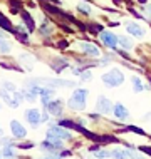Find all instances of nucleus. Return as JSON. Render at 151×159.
<instances>
[{"mask_svg":"<svg viewBox=\"0 0 151 159\" xmlns=\"http://www.w3.org/2000/svg\"><path fill=\"white\" fill-rule=\"evenodd\" d=\"M32 84H42L45 85V87H69V85H74V82H71V80H64V79H32L29 80L27 85H32Z\"/></svg>","mask_w":151,"mask_h":159,"instance_id":"f257e3e1","label":"nucleus"},{"mask_svg":"<svg viewBox=\"0 0 151 159\" xmlns=\"http://www.w3.org/2000/svg\"><path fill=\"white\" fill-rule=\"evenodd\" d=\"M86 97H87V91L86 89H77L74 91L72 94V97L69 99V107H72V109H77V111H83L86 107Z\"/></svg>","mask_w":151,"mask_h":159,"instance_id":"f03ea898","label":"nucleus"},{"mask_svg":"<svg viewBox=\"0 0 151 159\" xmlns=\"http://www.w3.org/2000/svg\"><path fill=\"white\" fill-rule=\"evenodd\" d=\"M102 82H104L106 85H109V87H118V85L123 84V80H124V75H123V72L118 70V69H114V70H111V72H106V74H102Z\"/></svg>","mask_w":151,"mask_h":159,"instance_id":"7ed1b4c3","label":"nucleus"},{"mask_svg":"<svg viewBox=\"0 0 151 159\" xmlns=\"http://www.w3.org/2000/svg\"><path fill=\"white\" fill-rule=\"evenodd\" d=\"M47 136L50 137H55V139H71V132L66 131L64 126H55V127H50L49 131H47Z\"/></svg>","mask_w":151,"mask_h":159,"instance_id":"20e7f679","label":"nucleus"},{"mask_svg":"<svg viewBox=\"0 0 151 159\" xmlns=\"http://www.w3.org/2000/svg\"><path fill=\"white\" fill-rule=\"evenodd\" d=\"M101 40L109 47V49H114L118 45V37L114 35L113 32H101Z\"/></svg>","mask_w":151,"mask_h":159,"instance_id":"39448f33","label":"nucleus"},{"mask_svg":"<svg viewBox=\"0 0 151 159\" xmlns=\"http://www.w3.org/2000/svg\"><path fill=\"white\" fill-rule=\"evenodd\" d=\"M10 129H12V134H14L17 139H22V137H25V134H27L25 127L20 122H17V121H12L10 122Z\"/></svg>","mask_w":151,"mask_h":159,"instance_id":"423d86ee","label":"nucleus"},{"mask_svg":"<svg viewBox=\"0 0 151 159\" xmlns=\"http://www.w3.org/2000/svg\"><path fill=\"white\" fill-rule=\"evenodd\" d=\"M96 109H97V112H102V114L109 112V109H111V101H109V99H107V97L101 96V97L97 99Z\"/></svg>","mask_w":151,"mask_h":159,"instance_id":"0eeeda50","label":"nucleus"},{"mask_svg":"<svg viewBox=\"0 0 151 159\" xmlns=\"http://www.w3.org/2000/svg\"><path fill=\"white\" fill-rule=\"evenodd\" d=\"M25 119H27L32 126H35V124H39L42 121V116L37 109H30V111H25Z\"/></svg>","mask_w":151,"mask_h":159,"instance_id":"6e6552de","label":"nucleus"},{"mask_svg":"<svg viewBox=\"0 0 151 159\" xmlns=\"http://www.w3.org/2000/svg\"><path fill=\"white\" fill-rule=\"evenodd\" d=\"M126 30L131 34V35H134V37H144V29L141 27V25L134 24V22L128 24L126 25Z\"/></svg>","mask_w":151,"mask_h":159,"instance_id":"1a4fd4ad","label":"nucleus"},{"mask_svg":"<svg viewBox=\"0 0 151 159\" xmlns=\"http://www.w3.org/2000/svg\"><path fill=\"white\" fill-rule=\"evenodd\" d=\"M81 49H83V52L89 54V55H94V57H97L99 54V49L94 44H89V42H81Z\"/></svg>","mask_w":151,"mask_h":159,"instance_id":"9d476101","label":"nucleus"},{"mask_svg":"<svg viewBox=\"0 0 151 159\" xmlns=\"http://www.w3.org/2000/svg\"><path fill=\"white\" fill-rule=\"evenodd\" d=\"M114 116H116L118 119H121V121H124V119H128L129 112H128V109H126L123 104H116V106H114Z\"/></svg>","mask_w":151,"mask_h":159,"instance_id":"9b49d317","label":"nucleus"},{"mask_svg":"<svg viewBox=\"0 0 151 159\" xmlns=\"http://www.w3.org/2000/svg\"><path fill=\"white\" fill-rule=\"evenodd\" d=\"M20 15H22V20H24L25 27H27V30H29V32H34V30H35V24H34L32 15L27 14V12H22Z\"/></svg>","mask_w":151,"mask_h":159,"instance_id":"f8f14e48","label":"nucleus"},{"mask_svg":"<svg viewBox=\"0 0 151 159\" xmlns=\"http://www.w3.org/2000/svg\"><path fill=\"white\" fill-rule=\"evenodd\" d=\"M20 62H22L24 69H27V70H32L34 64H35V61H34L32 55H27V54H22V55H20Z\"/></svg>","mask_w":151,"mask_h":159,"instance_id":"ddd939ff","label":"nucleus"},{"mask_svg":"<svg viewBox=\"0 0 151 159\" xmlns=\"http://www.w3.org/2000/svg\"><path fill=\"white\" fill-rule=\"evenodd\" d=\"M60 101H54V102H49V106H47V109L50 111V114L54 116H60L62 114V109H60Z\"/></svg>","mask_w":151,"mask_h":159,"instance_id":"4468645a","label":"nucleus"},{"mask_svg":"<svg viewBox=\"0 0 151 159\" xmlns=\"http://www.w3.org/2000/svg\"><path fill=\"white\" fill-rule=\"evenodd\" d=\"M118 44L123 47V49H126V50H131V49H133V42H131V39H128V37H124V35L118 37Z\"/></svg>","mask_w":151,"mask_h":159,"instance_id":"2eb2a0df","label":"nucleus"},{"mask_svg":"<svg viewBox=\"0 0 151 159\" xmlns=\"http://www.w3.org/2000/svg\"><path fill=\"white\" fill-rule=\"evenodd\" d=\"M0 27H2L3 30H7V32H12V30H14V27H12L10 20H8L5 15H2V14H0Z\"/></svg>","mask_w":151,"mask_h":159,"instance_id":"dca6fc26","label":"nucleus"},{"mask_svg":"<svg viewBox=\"0 0 151 159\" xmlns=\"http://www.w3.org/2000/svg\"><path fill=\"white\" fill-rule=\"evenodd\" d=\"M111 154H113L111 157H131L133 156L129 151H126V149H114V151H111Z\"/></svg>","mask_w":151,"mask_h":159,"instance_id":"f3484780","label":"nucleus"},{"mask_svg":"<svg viewBox=\"0 0 151 159\" xmlns=\"http://www.w3.org/2000/svg\"><path fill=\"white\" fill-rule=\"evenodd\" d=\"M10 50H12L10 42H7L5 37H2V39H0V52H2V54H8Z\"/></svg>","mask_w":151,"mask_h":159,"instance_id":"a211bd4d","label":"nucleus"},{"mask_svg":"<svg viewBox=\"0 0 151 159\" xmlns=\"http://www.w3.org/2000/svg\"><path fill=\"white\" fill-rule=\"evenodd\" d=\"M131 82H133V89H134V92H141V91L144 89L143 84H141V79H139V77H133Z\"/></svg>","mask_w":151,"mask_h":159,"instance_id":"6ab92c4d","label":"nucleus"},{"mask_svg":"<svg viewBox=\"0 0 151 159\" xmlns=\"http://www.w3.org/2000/svg\"><path fill=\"white\" fill-rule=\"evenodd\" d=\"M87 30L91 34H101L102 27H101V25H96V24H91V25H87Z\"/></svg>","mask_w":151,"mask_h":159,"instance_id":"aec40b11","label":"nucleus"},{"mask_svg":"<svg viewBox=\"0 0 151 159\" xmlns=\"http://www.w3.org/2000/svg\"><path fill=\"white\" fill-rule=\"evenodd\" d=\"M40 34L44 37H49L50 35V27H49V24H47V22H44V24L40 25Z\"/></svg>","mask_w":151,"mask_h":159,"instance_id":"412c9836","label":"nucleus"},{"mask_svg":"<svg viewBox=\"0 0 151 159\" xmlns=\"http://www.w3.org/2000/svg\"><path fill=\"white\" fill-rule=\"evenodd\" d=\"M12 34H14V35L19 39V40H22V42H27V34H24V32H19V30H12Z\"/></svg>","mask_w":151,"mask_h":159,"instance_id":"4be33fe9","label":"nucleus"},{"mask_svg":"<svg viewBox=\"0 0 151 159\" xmlns=\"http://www.w3.org/2000/svg\"><path fill=\"white\" fill-rule=\"evenodd\" d=\"M77 10H79V12H84V14H91V8L87 7V3H83V2L77 5Z\"/></svg>","mask_w":151,"mask_h":159,"instance_id":"5701e85b","label":"nucleus"},{"mask_svg":"<svg viewBox=\"0 0 151 159\" xmlns=\"http://www.w3.org/2000/svg\"><path fill=\"white\" fill-rule=\"evenodd\" d=\"M126 129H128V131H131V132H136V134H141V136L144 134L143 129H139V127H136V126H128Z\"/></svg>","mask_w":151,"mask_h":159,"instance_id":"b1692460","label":"nucleus"},{"mask_svg":"<svg viewBox=\"0 0 151 159\" xmlns=\"http://www.w3.org/2000/svg\"><path fill=\"white\" fill-rule=\"evenodd\" d=\"M2 87L5 89V91H8V92H14V91H15V85L12 84V82H3Z\"/></svg>","mask_w":151,"mask_h":159,"instance_id":"393cba45","label":"nucleus"},{"mask_svg":"<svg viewBox=\"0 0 151 159\" xmlns=\"http://www.w3.org/2000/svg\"><path fill=\"white\" fill-rule=\"evenodd\" d=\"M2 154H3V156H7V157H15V152L12 151L10 148H5V149L2 151Z\"/></svg>","mask_w":151,"mask_h":159,"instance_id":"a878e982","label":"nucleus"},{"mask_svg":"<svg viewBox=\"0 0 151 159\" xmlns=\"http://www.w3.org/2000/svg\"><path fill=\"white\" fill-rule=\"evenodd\" d=\"M96 156H97V157H109V156H113V154L107 152V151H101V152H97Z\"/></svg>","mask_w":151,"mask_h":159,"instance_id":"bb28decb","label":"nucleus"},{"mask_svg":"<svg viewBox=\"0 0 151 159\" xmlns=\"http://www.w3.org/2000/svg\"><path fill=\"white\" fill-rule=\"evenodd\" d=\"M19 148L20 149H30L32 148V143H22V144H19Z\"/></svg>","mask_w":151,"mask_h":159,"instance_id":"cd10ccee","label":"nucleus"},{"mask_svg":"<svg viewBox=\"0 0 151 159\" xmlns=\"http://www.w3.org/2000/svg\"><path fill=\"white\" fill-rule=\"evenodd\" d=\"M141 151H143V152H146V154H148V156H151V148H148V146H141Z\"/></svg>","mask_w":151,"mask_h":159,"instance_id":"c85d7f7f","label":"nucleus"},{"mask_svg":"<svg viewBox=\"0 0 151 159\" xmlns=\"http://www.w3.org/2000/svg\"><path fill=\"white\" fill-rule=\"evenodd\" d=\"M144 12L148 14V17H149V20H151V5H148V7H144Z\"/></svg>","mask_w":151,"mask_h":159,"instance_id":"c756f323","label":"nucleus"},{"mask_svg":"<svg viewBox=\"0 0 151 159\" xmlns=\"http://www.w3.org/2000/svg\"><path fill=\"white\" fill-rule=\"evenodd\" d=\"M59 47H60V49H66V47H67V42H66V40H60V42H59Z\"/></svg>","mask_w":151,"mask_h":159,"instance_id":"7c9ffc66","label":"nucleus"},{"mask_svg":"<svg viewBox=\"0 0 151 159\" xmlns=\"http://www.w3.org/2000/svg\"><path fill=\"white\" fill-rule=\"evenodd\" d=\"M83 79H84V80L91 79V72H84V74H83Z\"/></svg>","mask_w":151,"mask_h":159,"instance_id":"2f4dec72","label":"nucleus"},{"mask_svg":"<svg viewBox=\"0 0 151 159\" xmlns=\"http://www.w3.org/2000/svg\"><path fill=\"white\" fill-rule=\"evenodd\" d=\"M60 156H64V157H66V156H71V151H62V152H60Z\"/></svg>","mask_w":151,"mask_h":159,"instance_id":"473e14b6","label":"nucleus"},{"mask_svg":"<svg viewBox=\"0 0 151 159\" xmlns=\"http://www.w3.org/2000/svg\"><path fill=\"white\" fill-rule=\"evenodd\" d=\"M47 119H49V116H47V114H42V122L47 121Z\"/></svg>","mask_w":151,"mask_h":159,"instance_id":"72a5a7b5","label":"nucleus"},{"mask_svg":"<svg viewBox=\"0 0 151 159\" xmlns=\"http://www.w3.org/2000/svg\"><path fill=\"white\" fill-rule=\"evenodd\" d=\"M139 3H146V0H139Z\"/></svg>","mask_w":151,"mask_h":159,"instance_id":"f704fd0d","label":"nucleus"},{"mask_svg":"<svg viewBox=\"0 0 151 159\" xmlns=\"http://www.w3.org/2000/svg\"><path fill=\"white\" fill-rule=\"evenodd\" d=\"M0 136H2V129H0Z\"/></svg>","mask_w":151,"mask_h":159,"instance_id":"c9c22d12","label":"nucleus"},{"mask_svg":"<svg viewBox=\"0 0 151 159\" xmlns=\"http://www.w3.org/2000/svg\"><path fill=\"white\" fill-rule=\"evenodd\" d=\"M0 156H3V154H0Z\"/></svg>","mask_w":151,"mask_h":159,"instance_id":"e433bc0d","label":"nucleus"}]
</instances>
